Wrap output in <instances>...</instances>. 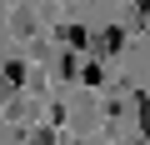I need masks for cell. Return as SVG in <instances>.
I'll use <instances>...</instances> for the list:
<instances>
[{
  "label": "cell",
  "mask_w": 150,
  "mask_h": 145,
  "mask_svg": "<svg viewBox=\"0 0 150 145\" xmlns=\"http://www.w3.org/2000/svg\"><path fill=\"white\" fill-rule=\"evenodd\" d=\"M135 125H140V135H150V95H140V105H135Z\"/></svg>",
  "instance_id": "obj_1"
},
{
  "label": "cell",
  "mask_w": 150,
  "mask_h": 145,
  "mask_svg": "<svg viewBox=\"0 0 150 145\" xmlns=\"http://www.w3.org/2000/svg\"><path fill=\"white\" fill-rule=\"evenodd\" d=\"M95 45H100V50H120V30H105V35H95Z\"/></svg>",
  "instance_id": "obj_2"
},
{
  "label": "cell",
  "mask_w": 150,
  "mask_h": 145,
  "mask_svg": "<svg viewBox=\"0 0 150 145\" xmlns=\"http://www.w3.org/2000/svg\"><path fill=\"white\" fill-rule=\"evenodd\" d=\"M55 70H60L65 80H70V75H75V55H60V60H55Z\"/></svg>",
  "instance_id": "obj_3"
},
{
  "label": "cell",
  "mask_w": 150,
  "mask_h": 145,
  "mask_svg": "<svg viewBox=\"0 0 150 145\" xmlns=\"http://www.w3.org/2000/svg\"><path fill=\"white\" fill-rule=\"evenodd\" d=\"M30 30H35V20H30V15L20 10V15H15V35H30Z\"/></svg>",
  "instance_id": "obj_4"
},
{
  "label": "cell",
  "mask_w": 150,
  "mask_h": 145,
  "mask_svg": "<svg viewBox=\"0 0 150 145\" xmlns=\"http://www.w3.org/2000/svg\"><path fill=\"white\" fill-rule=\"evenodd\" d=\"M135 5H140V10H150V0H135Z\"/></svg>",
  "instance_id": "obj_5"
}]
</instances>
